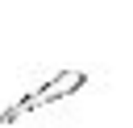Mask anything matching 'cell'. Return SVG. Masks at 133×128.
I'll return each instance as SVG.
<instances>
[{"label":"cell","mask_w":133,"mask_h":128,"mask_svg":"<svg viewBox=\"0 0 133 128\" xmlns=\"http://www.w3.org/2000/svg\"><path fill=\"white\" fill-rule=\"evenodd\" d=\"M91 87H96V70H91V66H62V70H50V74H42L33 87H21V91L0 107V124L33 120V116H42V111L79 103Z\"/></svg>","instance_id":"6da1fadb"}]
</instances>
